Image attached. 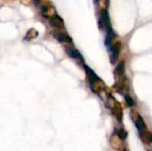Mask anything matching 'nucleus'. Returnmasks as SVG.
I'll use <instances>...</instances> for the list:
<instances>
[{
    "mask_svg": "<svg viewBox=\"0 0 152 151\" xmlns=\"http://www.w3.org/2000/svg\"><path fill=\"white\" fill-rule=\"evenodd\" d=\"M125 100H126V104H127L129 107L134 106V99H133L131 96H129L128 94H125Z\"/></svg>",
    "mask_w": 152,
    "mask_h": 151,
    "instance_id": "ddd939ff",
    "label": "nucleus"
},
{
    "mask_svg": "<svg viewBox=\"0 0 152 151\" xmlns=\"http://www.w3.org/2000/svg\"><path fill=\"white\" fill-rule=\"evenodd\" d=\"M49 22H50V25H51L53 28H56V29L64 28V21H63V20H62L60 16H58L57 14H55V15H53V17H51Z\"/></svg>",
    "mask_w": 152,
    "mask_h": 151,
    "instance_id": "20e7f679",
    "label": "nucleus"
},
{
    "mask_svg": "<svg viewBox=\"0 0 152 151\" xmlns=\"http://www.w3.org/2000/svg\"><path fill=\"white\" fill-rule=\"evenodd\" d=\"M121 151H127L126 149H123V150H121Z\"/></svg>",
    "mask_w": 152,
    "mask_h": 151,
    "instance_id": "2eb2a0df",
    "label": "nucleus"
},
{
    "mask_svg": "<svg viewBox=\"0 0 152 151\" xmlns=\"http://www.w3.org/2000/svg\"><path fill=\"white\" fill-rule=\"evenodd\" d=\"M117 134L118 135V137L120 138V140H121V141H125V140L127 138V136H128L127 132H126L124 128H120V129H118V132H117Z\"/></svg>",
    "mask_w": 152,
    "mask_h": 151,
    "instance_id": "f8f14e48",
    "label": "nucleus"
},
{
    "mask_svg": "<svg viewBox=\"0 0 152 151\" xmlns=\"http://www.w3.org/2000/svg\"><path fill=\"white\" fill-rule=\"evenodd\" d=\"M110 146L116 150H120L122 149V142L120 140V138L118 137V135L117 134V133H113L111 136H110Z\"/></svg>",
    "mask_w": 152,
    "mask_h": 151,
    "instance_id": "423d86ee",
    "label": "nucleus"
},
{
    "mask_svg": "<svg viewBox=\"0 0 152 151\" xmlns=\"http://www.w3.org/2000/svg\"><path fill=\"white\" fill-rule=\"evenodd\" d=\"M65 52L72 59L74 60H79V61H83V56L81 55V53L73 46L70 45H66L65 47Z\"/></svg>",
    "mask_w": 152,
    "mask_h": 151,
    "instance_id": "7ed1b4c3",
    "label": "nucleus"
},
{
    "mask_svg": "<svg viewBox=\"0 0 152 151\" xmlns=\"http://www.w3.org/2000/svg\"><path fill=\"white\" fill-rule=\"evenodd\" d=\"M111 112L113 113V115L115 116V117L119 121L122 122V117H123V112H122V109L120 104L118 102V104L116 105V107L111 110Z\"/></svg>",
    "mask_w": 152,
    "mask_h": 151,
    "instance_id": "1a4fd4ad",
    "label": "nucleus"
},
{
    "mask_svg": "<svg viewBox=\"0 0 152 151\" xmlns=\"http://www.w3.org/2000/svg\"><path fill=\"white\" fill-rule=\"evenodd\" d=\"M52 35H53L59 42L67 43V44L72 43L71 37H70L68 34H66V33H63V32H52Z\"/></svg>",
    "mask_w": 152,
    "mask_h": 151,
    "instance_id": "0eeeda50",
    "label": "nucleus"
},
{
    "mask_svg": "<svg viewBox=\"0 0 152 151\" xmlns=\"http://www.w3.org/2000/svg\"><path fill=\"white\" fill-rule=\"evenodd\" d=\"M37 36H38L37 30H36L35 28H31V29H29V30L27 32V34H26V36H25V37H24V40H25V41H30V40L36 38Z\"/></svg>",
    "mask_w": 152,
    "mask_h": 151,
    "instance_id": "9b49d317",
    "label": "nucleus"
},
{
    "mask_svg": "<svg viewBox=\"0 0 152 151\" xmlns=\"http://www.w3.org/2000/svg\"><path fill=\"white\" fill-rule=\"evenodd\" d=\"M34 3H35L36 5H37L39 4V0H34Z\"/></svg>",
    "mask_w": 152,
    "mask_h": 151,
    "instance_id": "4468645a",
    "label": "nucleus"
},
{
    "mask_svg": "<svg viewBox=\"0 0 152 151\" xmlns=\"http://www.w3.org/2000/svg\"><path fill=\"white\" fill-rule=\"evenodd\" d=\"M121 47H122V44H121V42L119 41H116L114 43H112V44L109 47V50H110V61L112 64H115L117 60L118 59V56H119V53H120V51H121Z\"/></svg>",
    "mask_w": 152,
    "mask_h": 151,
    "instance_id": "f03ea898",
    "label": "nucleus"
},
{
    "mask_svg": "<svg viewBox=\"0 0 152 151\" xmlns=\"http://www.w3.org/2000/svg\"><path fill=\"white\" fill-rule=\"evenodd\" d=\"M125 71H126V65H125V61H121L116 67L115 70H114V74L115 77L118 80L123 79L124 76H125Z\"/></svg>",
    "mask_w": 152,
    "mask_h": 151,
    "instance_id": "39448f33",
    "label": "nucleus"
},
{
    "mask_svg": "<svg viewBox=\"0 0 152 151\" xmlns=\"http://www.w3.org/2000/svg\"><path fill=\"white\" fill-rule=\"evenodd\" d=\"M139 136L142 142L145 144H151L152 143V133L145 130L142 132H139Z\"/></svg>",
    "mask_w": 152,
    "mask_h": 151,
    "instance_id": "6e6552de",
    "label": "nucleus"
},
{
    "mask_svg": "<svg viewBox=\"0 0 152 151\" xmlns=\"http://www.w3.org/2000/svg\"><path fill=\"white\" fill-rule=\"evenodd\" d=\"M87 78H88V82H89V85L91 90L95 93H100L102 91H103L105 89V85L103 84V82L101 80V78L95 74V72H94L88 66L84 65Z\"/></svg>",
    "mask_w": 152,
    "mask_h": 151,
    "instance_id": "f257e3e1",
    "label": "nucleus"
},
{
    "mask_svg": "<svg viewBox=\"0 0 152 151\" xmlns=\"http://www.w3.org/2000/svg\"><path fill=\"white\" fill-rule=\"evenodd\" d=\"M134 123H135V125L137 127L138 132H142V131L148 130L147 129V125H146L145 122L143 121V118L141 116L138 117V118L134 121Z\"/></svg>",
    "mask_w": 152,
    "mask_h": 151,
    "instance_id": "9d476101",
    "label": "nucleus"
}]
</instances>
